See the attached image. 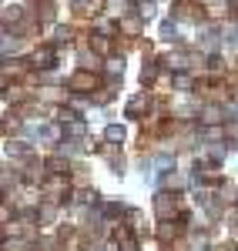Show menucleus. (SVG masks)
I'll list each match as a JSON object with an SVG mask.
<instances>
[{
  "instance_id": "2eb2a0df",
  "label": "nucleus",
  "mask_w": 238,
  "mask_h": 251,
  "mask_svg": "<svg viewBox=\"0 0 238 251\" xmlns=\"http://www.w3.org/2000/svg\"><path fill=\"white\" fill-rule=\"evenodd\" d=\"M155 77H158V64H148V67L141 71V80H144V84H155Z\"/></svg>"
},
{
  "instance_id": "423d86ee",
  "label": "nucleus",
  "mask_w": 238,
  "mask_h": 251,
  "mask_svg": "<svg viewBox=\"0 0 238 251\" xmlns=\"http://www.w3.org/2000/svg\"><path fill=\"white\" fill-rule=\"evenodd\" d=\"M148 111V97L144 94H134L131 100H128V117H141Z\"/></svg>"
},
{
  "instance_id": "aec40b11",
  "label": "nucleus",
  "mask_w": 238,
  "mask_h": 251,
  "mask_svg": "<svg viewBox=\"0 0 238 251\" xmlns=\"http://www.w3.org/2000/svg\"><path fill=\"white\" fill-rule=\"evenodd\" d=\"M14 47H17V44H14V34H3V57L14 54Z\"/></svg>"
},
{
  "instance_id": "0eeeda50",
  "label": "nucleus",
  "mask_w": 238,
  "mask_h": 251,
  "mask_svg": "<svg viewBox=\"0 0 238 251\" xmlns=\"http://www.w3.org/2000/svg\"><path fill=\"white\" fill-rule=\"evenodd\" d=\"M44 188H47V194H60V191H67V174H51Z\"/></svg>"
},
{
  "instance_id": "9d476101",
  "label": "nucleus",
  "mask_w": 238,
  "mask_h": 251,
  "mask_svg": "<svg viewBox=\"0 0 238 251\" xmlns=\"http://www.w3.org/2000/svg\"><path fill=\"white\" fill-rule=\"evenodd\" d=\"M164 64H171V67H175V71H181V67H188V54H168V60H164Z\"/></svg>"
},
{
  "instance_id": "9b49d317",
  "label": "nucleus",
  "mask_w": 238,
  "mask_h": 251,
  "mask_svg": "<svg viewBox=\"0 0 238 251\" xmlns=\"http://www.w3.org/2000/svg\"><path fill=\"white\" fill-rule=\"evenodd\" d=\"M161 37H168V40L178 37V27H175V20H164V24H161Z\"/></svg>"
},
{
  "instance_id": "20e7f679",
  "label": "nucleus",
  "mask_w": 238,
  "mask_h": 251,
  "mask_svg": "<svg viewBox=\"0 0 238 251\" xmlns=\"http://www.w3.org/2000/svg\"><path fill=\"white\" fill-rule=\"evenodd\" d=\"M155 208H158L161 218H175V214H178V208H175V194H158Z\"/></svg>"
},
{
  "instance_id": "412c9836",
  "label": "nucleus",
  "mask_w": 238,
  "mask_h": 251,
  "mask_svg": "<svg viewBox=\"0 0 238 251\" xmlns=\"http://www.w3.org/2000/svg\"><path fill=\"white\" fill-rule=\"evenodd\" d=\"M74 201H80V204H91V201H94V194H91V191H78V194H74Z\"/></svg>"
},
{
  "instance_id": "b1692460",
  "label": "nucleus",
  "mask_w": 238,
  "mask_h": 251,
  "mask_svg": "<svg viewBox=\"0 0 238 251\" xmlns=\"http://www.w3.org/2000/svg\"><path fill=\"white\" fill-rule=\"evenodd\" d=\"M121 67H124V60H121V57L111 60V71H114V74H121Z\"/></svg>"
},
{
  "instance_id": "f257e3e1",
  "label": "nucleus",
  "mask_w": 238,
  "mask_h": 251,
  "mask_svg": "<svg viewBox=\"0 0 238 251\" xmlns=\"http://www.w3.org/2000/svg\"><path fill=\"white\" fill-rule=\"evenodd\" d=\"M67 84H71V91H98L101 77H98V74H87V71H78Z\"/></svg>"
},
{
  "instance_id": "ddd939ff",
  "label": "nucleus",
  "mask_w": 238,
  "mask_h": 251,
  "mask_svg": "<svg viewBox=\"0 0 238 251\" xmlns=\"http://www.w3.org/2000/svg\"><path fill=\"white\" fill-rule=\"evenodd\" d=\"M47 171L51 174H67V164H64L60 157H51V161H47Z\"/></svg>"
},
{
  "instance_id": "f8f14e48",
  "label": "nucleus",
  "mask_w": 238,
  "mask_h": 251,
  "mask_svg": "<svg viewBox=\"0 0 238 251\" xmlns=\"http://www.w3.org/2000/svg\"><path fill=\"white\" fill-rule=\"evenodd\" d=\"M104 137H107V141H114V144H118V141H124V127H118V124H111V127H107V131H104Z\"/></svg>"
},
{
  "instance_id": "4468645a",
  "label": "nucleus",
  "mask_w": 238,
  "mask_h": 251,
  "mask_svg": "<svg viewBox=\"0 0 238 251\" xmlns=\"http://www.w3.org/2000/svg\"><path fill=\"white\" fill-rule=\"evenodd\" d=\"M188 87H191V74H175V91H188Z\"/></svg>"
},
{
  "instance_id": "393cba45",
  "label": "nucleus",
  "mask_w": 238,
  "mask_h": 251,
  "mask_svg": "<svg viewBox=\"0 0 238 251\" xmlns=\"http://www.w3.org/2000/svg\"><path fill=\"white\" fill-rule=\"evenodd\" d=\"M114 251H121V248H114Z\"/></svg>"
},
{
  "instance_id": "6ab92c4d",
  "label": "nucleus",
  "mask_w": 238,
  "mask_h": 251,
  "mask_svg": "<svg viewBox=\"0 0 238 251\" xmlns=\"http://www.w3.org/2000/svg\"><path fill=\"white\" fill-rule=\"evenodd\" d=\"M67 131H71L74 137H80L84 134V121H67Z\"/></svg>"
},
{
  "instance_id": "39448f33",
  "label": "nucleus",
  "mask_w": 238,
  "mask_h": 251,
  "mask_svg": "<svg viewBox=\"0 0 238 251\" xmlns=\"http://www.w3.org/2000/svg\"><path fill=\"white\" fill-rule=\"evenodd\" d=\"M91 50H94V54H111V37H107L104 30L91 34Z\"/></svg>"
},
{
  "instance_id": "f03ea898",
  "label": "nucleus",
  "mask_w": 238,
  "mask_h": 251,
  "mask_svg": "<svg viewBox=\"0 0 238 251\" xmlns=\"http://www.w3.org/2000/svg\"><path fill=\"white\" fill-rule=\"evenodd\" d=\"M114 245L121 251H138V238H134V231L128 225H114Z\"/></svg>"
},
{
  "instance_id": "a211bd4d",
  "label": "nucleus",
  "mask_w": 238,
  "mask_h": 251,
  "mask_svg": "<svg viewBox=\"0 0 238 251\" xmlns=\"http://www.w3.org/2000/svg\"><path fill=\"white\" fill-rule=\"evenodd\" d=\"M138 14H141V17H151V14H155V0H141Z\"/></svg>"
},
{
  "instance_id": "1a4fd4ad",
  "label": "nucleus",
  "mask_w": 238,
  "mask_h": 251,
  "mask_svg": "<svg viewBox=\"0 0 238 251\" xmlns=\"http://www.w3.org/2000/svg\"><path fill=\"white\" fill-rule=\"evenodd\" d=\"M158 234H161V241H171V238H178V225L175 221H164Z\"/></svg>"
},
{
  "instance_id": "f3484780",
  "label": "nucleus",
  "mask_w": 238,
  "mask_h": 251,
  "mask_svg": "<svg viewBox=\"0 0 238 251\" xmlns=\"http://www.w3.org/2000/svg\"><path fill=\"white\" fill-rule=\"evenodd\" d=\"M20 20V7H7L3 10V24H17Z\"/></svg>"
},
{
  "instance_id": "4be33fe9",
  "label": "nucleus",
  "mask_w": 238,
  "mask_h": 251,
  "mask_svg": "<svg viewBox=\"0 0 238 251\" xmlns=\"http://www.w3.org/2000/svg\"><path fill=\"white\" fill-rule=\"evenodd\" d=\"M121 30H124V34H138V20H124Z\"/></svg>"
},
{
  "instance_id": "7ed1b4c3",
  "label": "nucleus",
  "mask_w": 238,
  "mask_h": 251,
  "mask_svg": "<svg viewBox=\"0 0 238 251\" xmlns=\"http://www.w3.org/2000/svg\"><path fill=\"white\" fill-rule=\"evenodd\" d=\"M51 64H54V47H37L30 54V67H37V71H47Z\"/></svg>"
},
{
  "instance_id": "dca6fc26",
  "label": "nucleus",
  "mask_w": 238,
  "mask_h": 251,
  "mask_svg": "<svg viewBox=\"0 0 238 251\" xmlns=\"http://www.w3.org/2000/svg\"><path fill=\"white\" fill-rule=\"evenodd\" d=\"M74 10L78 14H94V0H74Z\"/></svg>"
},
{
  "instance_id": "5701e85b",
  "label": "nucleus",
  "mask_w": 238,
  "mask_h": 251,
  "mask_svg": "<svg viewBox=\"0 0 238 251\" xmlns=\"http://www.w3.org/2000/svg\"><path fill=\"white\" fill-rule=\"evenodd\" d=\"M221 157H225V148H218V144H215V148H212V161H221Z\"/></svg>"
},
{
  "instance_id": "6e6552de",
  "label": "nucleus",
  "mask_w": 238,
  "mask_h": 251,
  "mask_svg": "<svg viewBox=\"0 0 238 251\" xmlns=\"http://www.w3.org/2000/svg\"><path fill=\"white\" fill-rule=\"evenodd\" d=\"M221 114H225V111L212 104V107H205V111H201V124H218V121H221Z\"/></svg>"
}]
</instances>
